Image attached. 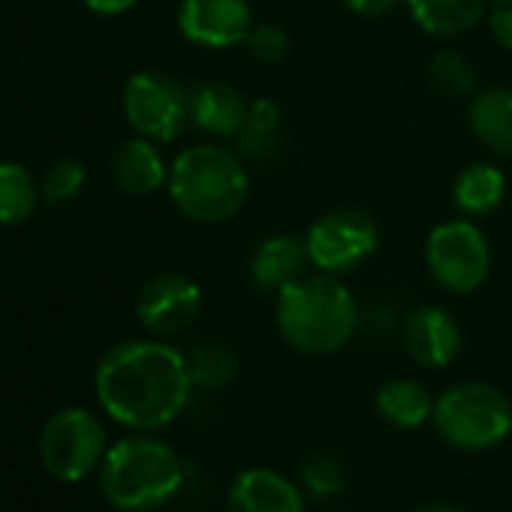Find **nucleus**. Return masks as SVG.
I'll use <instances>...</instances> for the list:
<instances>
[{
    "label": "nucleus",
    "mask_w": 512,
    "mask_h": 512,
    "mask_svg": "<svg viewBox=\"0 0 512 512\" xmlns=\"http://www.w3.org/2000/svg\"><path fill=\"white\" fill-rule=\"evenodd\" d=\"M250 103L229 82H202L190 91V124L214 139H235L247 121Z\"/></svg>",
    "instance_id": "2eb2a0df"
},
{
    "label": "nucleus",
    "mask_w": 512,
    "mask_h": 512,
    "mask_svg": "<svg viewBox=\"0 0 512 512\" xmlns=\"http://www.w3.org/2000/svg\"><path fill=\"white\" fill-rule=\"evenodd\" d=\"M413 512H464V509L449 506V503H428V506H419V509H413Z\"/></svg>",
    "instance_id": "7c9ffc66"
},
{
    "label": "nucleus",
    "mask_w": 512,
    "mask_h": 512,
    "mask_svg": "<svg viewBox=\"0 0 512 512\" xmlns=\"http://www.w3.org/2000/svg\"><path fill=\"white\" fill-rule=\"evenodd\" d=\"M232 142H235V151L244 160H256V163L272 160L281 151V142H284V112H281V106L275 100H269V97L253 100L241 133Z\"/></svg>",
    "instance_id": "412c9836"
},
{
    "label": "nucleus",
    "mask_w": 512,
    "mask_h": 512,
    "mask_svg": "<svg viewBox=\"0 0 512 512\" xmlns=\"http://www.w3.org/2000/svg\"><path fill=\"white\" fill-rule=\"evenodd\" d=\"M425 269L431 281L446 293H476L491 275L488 235L470 217L434 226L425 238Z\"/></svg>",
    "instance_id": "423d86ee"
},
{
    "label": "nucleus",
    "mask_w": 512,
    "mask_h": 512,
    "mask_svg": "<svg viewBox=\"0 0 512 512\" xmlns=\"http://www.w3.org/2000/svg\"><path fill=\"white\" fill-rule=\"evenodd\" d=\"M311 266L308 256V244L299 235L290 232H278L263 238L253 247L250 263H247V275L250 284L263 293H281L287 284H293L296 278H302Z\"/></svg>",
    "instance_id": "4468645a"
},
{
    "label": "nucleus",
    "mask_w": 512,
    "mask_h": 512,
    "mask_svg": "<svg viewBox=\"0 0 512 512\" xmlns=\"http://www.w3.org/2000/svg\"><path fill=\"white\" fill-rule=\"evenodd\" d=\"M184 467L175 449L157 437L139 434L118 440L100 464V488L115 509L145 512L178 494Z\"/></svg>",
    "instance_id": "20e7f679"
},
{
    "label": "nucleus",
    "mask_w": 512,
    "mask_h": 512,
    "mask_svg": "<svg viewBox=\"0 0 512 512\" xmlns=\"http://www.w3.org/2000/svg\"><path fill=\"white\" fill-rule=\"evenodd\" d=\"M311 266L326 275H350L380 247V223L362 208H335L305 235Z\"/></svg>",
    "instance_id": "6e6552de"
},
{
    "label": "nucleus",
    "mask_w": 512,
    "mask_h": 512,
    "mask_svg": "<svg viewBox=\"0 0 512 512\" xmlns=\"http://www.w3.org/2000/svg\"><path fill=\"white\" fill-rule=\"evenodd\" d=\"M362 323V308L353 290L326 272L302 275L275 293L278 335L305 356H329L353 341Z\"/></svg>",
    "instance_id": "f03ea898"
},
{
    "label": "nucleus",
    "mask_w": 512,
    "mask_h": 512,
    "mask_svg": "<svg viewBox=\"0 0 512 512\" xmlns=\"http://www.w3.org/2000/svg\"><path fill=\"white\" fill-rule=\"evenodd\" d=\"M431 425L452 449L485 452L512 434V404L491 383H455L437 398Z\"/></svg>",
    "instance_id": "39448f33"
},
{
    "label": "nucleus",
    "mask_w": 512,
    "mask_h": 512,
    "mask_svg": "<svg viewBox=\"0 0 512 512\" xmlns=\"http://www.w3.org/2000/svg\"><path fill=\"white\" fill-rule=\"evenodd\" d=\"M470 133L497 157H512V88L491 85L470 97Z\"/></svg>",
    "instance_id": "f3484780"
},
{
    "label": "nucleus",
    "mask_w": 512,
    "mask_h": 512,
    "mask_svg": "<svg viewBox=\"0 0 512 512\" xmlns=\"http://www.w3.org/2000/svg\"><path fill=\"white\" fill-rule=\"evenodd\" d=\"M506 199V175L494 163H470L452 181V205L461 217L479 220L494 214Z\"/></svg>",
    "instance_id": "6ab92c4d"
},
{
    "label": "nucleus",
    "mask_w": 512,
    "mask_h": 512,
    "mask_svg": "<svg viewBox=\"0 0 512 512\" xmlns=\"http://www.w3.org/2000/svg\"><path fill=\"white\" fill-rule=\"evenodd\" d=\"M401 338H404L407 356L416 365L431 368V371L449 368L458 359L461 344H464L458 320L446 308H437V305L416 308L404 320Z\"/></svg>",
    "instance_id": "f8f14e48"
},
{
    "label": "nucleus",
    "mask_w": 512,
    "mask_h": 512,
    "mask_svg": "<svg viewBox=\"0 0 512 512\" xmlns=\"http://www.w3.org/2000/svg\"><path fill=\"white\" fill-rule=\"evenodd\" d=\"M82 4L97 16H124L139 4V0H82Z\"/></svg>",
    "instance_id": "c756f323"
},
{
    "label": "nucleus",
    "mask_w": 512,
    "mask_h": 512,
    "mask_svg": "<svg viewBox=\"0 0 512 512\" xmlns=\"http://www.w3.org/2000/svg\"><path fill=\"white\" fill-rule=\"evenodd\" d=\"M202 311V290L187 275H157L151 278L136 299L139 323L154 335H181L187 332Z\"/></svg>",
    "instance_id": "9b49d317"
},
{
    "label": "nucleus",
    "mask_w": 512,
    "mask_h": 512,
    "mask_svg": "<svg viewBox=\"0 0 512 512\" xmlns=\"http://www.w3.org/2000/svg\"><path fill=\"white\" fill-rule=\"evenodd\" d=\"M85 187V166L79 160H58L43 178V196L49 202H70Z\"/></svg>",
    "instance_id": "a878e982"
},
{
    "label": "nucleus",
    "mask_w": 512,
    "mask_h": 512,
    "mask_svg": "<svg viewBox=\"0 0 512 512\" xmlns=\"http://www.w3.org/2000/svg\"><path fill=\"white\" fill-rule=\"evenodd\" d=\"M491 0H407L413 22L428 37H461L479 28L488 16Z\"/></svg>",
    "instance_id": "a211bd4d"
},
{
    "label": "nucleus",
    "mask_w": 512,
    "mask_h": 512,
    "mask_svg": "<svg viewBox=\"0 0 512 512\" xmlns=\"http://www.w3.org/2000/svg\"><path fill=\"white\" fill-rule=\"evenodd\" d=\"M40 202L34 175L19 163H0V226L25 223Z\"/></svg>",
    "instance_id": "5701e85b"
},
{
    "label": "nucleus",
    "mask_w": 512,
    "mask_h": 512,
    "mask_svg": "<svg viewBox=\"0 0 512 512\" xmlns=\"http://www.w3.org/2000/svg\"><path fill=\"white\" fill-rule=\"evenodd\" d=\"M226 512H305V494L272 467H247L229 485Z\"/></svg>",
    "instance_id": "ddd939ff"
},
{
    "label": "nucleus",
    "mask_w": 512,
    "mask_h": 512,
    "mask_svg": "<svg viewBox=\"0 0 512 512\" xmlns=\"http://www.w3.org/2000/svg\"><path fill=\"white\" fill-rule=\"evenodd\" d=\"M106 428L85 407L58 410L40 434V461L58 482H79L106 458Z\"/></svg>",
    "instance_id": "0eeeda50"
},
{
    "label": "nucleus",
    "mask_w": 512,
    "mask_h": 512,
    "mask_svg": "<svg viewBox=\"0 0 512 512\" xmlns=\"http://www.w3.org/2000/svg\"><path fill=\"white\" fill-rule=\"evenodd\" d=\"M290 34L281 25L263 22V25H253V31L244 40V49L253 61H260L266 67L284 64L290 58Z\"/></svg>",
    "instance_id": "393cba45"
},
{
    "label": "nucleus",
    "mask_w": 512,
    "mask_h": 512,
    "mask_svg": "<svg viewBox=\"0 0 512 512\" xmlns=\"http://www.w3.org/2000/svg\"><path fill=\"white\" fill-rule=\"evenodd\" d=\"M166 190L172 205L187 220L217 226L232 220L244 208L250 196V175L238 151L214 142H199L184 148L172 160Z\"/></svg>",
    "instance_id": "7ed1b4c3"
},
{
    "label": "nucleus",
    "mask_w": 512,
    "mask_h": 512,
    "mask_svg": "<svg viewBox=\"0 0 512 512\" xmlns=\"http://www.w3.org/2000/svg\"><path fill=\"white\" fill-rule=\"evenodd\" d=\"M193 389H223L238 374V356L220 341H202L184 353Z\"/></svg>",
    "instance_id": "4be33fe9"
},
{
    "label": "nucleus",
    "mask_w": 512,
    "mask_h": 512,
    "mask_svg": "<svg viewBox=\"0 0 512 512\" xmlns=\"http://www.w3.org/2000/svg\"><path fill=\"white\" fill-rule=\"evenodd\" d=\"M302 479L311 488V494L329 497L344 488V470L335 455H311L302 467Z\"/></svg>",
    "instance_id": "bb28decb"
},
{
    "label": "nucleus",
    "mask_w": 512,
    "mask_h": 512,
    "mask_svg": "<svg viewBox=\"0 0 512 512\" xmlns=\"http://www.w3.org/2000/svg\"><path fill=\"white\" fill-rule=\"evenodd\" d=\"M476 67L473 61L458 49H440L428 61V82L434 91H440L449 100L473 97L476 94Z\"/></svg>",
    "instance_id": "b1692460"
},
{
    "label": "nucleus",
    "mask_w": 512,
    "mask_h": 512,
    "mask_svg": "<svg viewBox=\"0 0 512 512\" xmlns=\"http://www.w3.org/2000/svg\"><path fill=\"white\" fill-rule=\"evenodd\" d=\"M374 404H377V413L383 422H389L401 431H413V428H422L425 422H431L437 398L419 380L395 377L377 389Z\"/></svg>",
    "instance_id": "aec40b11"
},
{
    "label": "nucleus",
    "mask_w": 512,
    "mask_h": 512,
    "mask_svg": "<svg viewBox=\"0 0 512 512\" xmlns=\"http://www.w3.org/2000/svg\"><path fill=\"white\" fill-rule=\"evenodd\" d=\"M121 106L136 136L157 145L175 142L190 124V91L157 70L133 73L124 85Z\"/></svg>",
    "instance_id": "1a4fd4ad"
},
{
    "label": "nucleus",
    "mask_w": 512,
    "mask_h": 512,
    "mask_svg": "<svg viewBox=\"0 0 512 512\" xmlns=\"http://www.w3.org/2000/svg\"><path fill=\"white\" fill-rule=\"evenodd\" d=\"M485 25L494 37V43L506 52H512V0H491Z\"/></svg>",
    "instance_id": "cd10ccee"
},
{
    "label": "nucleus",
    "mask_w": 512,
    "mask_h": 512,
    "mask_svg": "<svg viewBox=\"0 0 512 512\" xmlns=\"http://www.w3.org/2000/svg\"><path fill=\"white\" fill-rule=\"evenodd\" d=\"M112 178L124 193L148 196V193H157L160 187H166L169 166H166L157 142L136 136V139L121 142L118 151L112 154Z\"/></svg>",
    "instance_id": "dca6fc26"
},
{
    "label": "nucleus",
    "mask_w": 512,
    "mask_h": 512,
    "mask_svg": "<svg viewBox=\"0 0 512 512\" xmlns=\"http://www.w3.org/2000/svg\"><path fill=\"white\" fill-rule=\"evenodd\" d=\"M347 10L362 16V19H380L386 13H392L395 7L407 4V0H344Z\"/></svg>",
    "instance_id": "c85d7f7f"
},
{
    "label": "nucleus",
    "mask_w": 512,
    "mask_h": 512,
    "mask_svg": "<svg viewBox=\"0 0 512 512\" xmlns=\"http://www.w3.org/2000/svg\"><path fill=\"white\" fill-rule=\"evenodd\" d=\"M94 389L118 425L160 431L181 416L193 383L181 350L163 341H124L100 359Z\"/></svg>",
    "instance_id": "f257e3e1"
},
{
    "label": "nucleus",
    "mask_w": 512,
    "mask_h": 512,
    "mask_svg": "<svg viewBox=\"0 0 512 512\" xmlns=\"http://www.w3.org/2000/svg\"><path fill=\"white\" fill-rule=\"evenodd\" d=\"M329 512H341V509H329Z\"/></svg>",
    "instance_id": "2f4dec72"
},
{
    "label": "nucleus",
    "mask_w": 512,
    "mask_h": 512,
    "mask_svg": "<svg viewBox=\"0 0 512 512\" xmlns=\"http://www.w3.org/2000/svg\"><path fill=\"white\" fill-rule=\"evenodd\" d=\"M253 25L247 0H181L178 7V31L199 49L223 52L244 46Z\"/></svg>",
    "instance_id": "9d476101"
}]
</instances>
